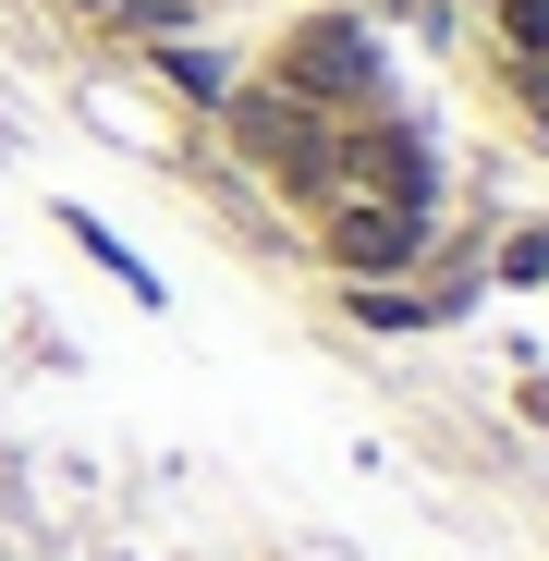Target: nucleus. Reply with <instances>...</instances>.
<instances>
[{
	"mask_svg": "<svg viewBox=\"0 0 549 561\" xmlns=\"http://www.w3.org/2000/svg\"><path fill=\"white\" fill-rule=\"evenodd\" d=\"M489 25V73L525 99V123H549V0H477Z\"/></svg>",
	"mask_w": 549,
	"mask_h": 561,
	"instance_id": "nucleus-1",
	"label": "nucleus"
}]
</instances>
